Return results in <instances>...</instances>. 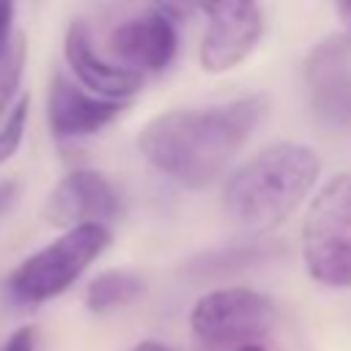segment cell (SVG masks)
<instances>
[{"label":"cell","instance_id":"obj_1","mask_svg":"<svg viewBox=\"0 0 351 351\" xmlns=\"http://www.w3.org/2000/svg\"><path fill=\"white\" fill-rule=\"evenodd\" d=\"M263 110V96H241L200 110H170L143 126L137 148L167 178L203 189L228 170Z\"/></svg>","mask_w":351,"mask_h":351},{"label":"cell","instance_id":"obj_2","mask_svg":"<svg viewBox=\"0 0 351 351\" xmlns=\"http://www.w3.org/2000/svg\"><path fill=\"white\" fill-rule=\"evenodd\" d=\"M318 173L321 162L313 148L302 143H274L228 178L222 208L241 230H271L304 203Z\"/></svg>","mask_w":351,"mask_h":351},{"label":"cell","instance_id":"obj_3","mask_svg":"<svg viewBox=\"0 0 351 351\" xmlns=\"http://www.w3.org/2000/svg\"><path fill=\"white\" fill-rule=\"evenodd\" d=\"M112 233L107 225H77L63 230L47 247L27 255L3 280V302L11 310H36L44 302L66 293L85 269L110 247Z\"/></svg>","mask_w":351,"mask_h":351},{"label":"cell","instance_id":"obj_4","mask_svg":"<svg viewBox=\"0 0 351 351\" xmlns=\"http://www.w3.org/2000/svg\"><path fill=\"white\" fill-rule=\"evenodd\" d=\"M302 258L315 282L351 288V173L335 176L310 203Z\"/></svg>","mask_w":351,"mask_h":351},{"label":"cell","instance_id":"obj_5","mask_svg":"<svg viewBox=\"0 0 351 351\" xmlns=\"http://www.w3.org/2000/svg\"><path fill=\"white\" fill-rule=\"evenodd\" d=\"M280 321L277 304L252 288H217L189 310V329L206 348H239L263 340Z\"/></svg>","mask_w":351,"mask_h":351},{"label":"cell","instance_id":"obj_6","mask_svg":"<svg viewBox=\"0 0 351 351\" xmlns=\"http://www.w3.org/2000/svg\"><path fill=\"white\" fill-rule=\"evenodd\" d=\"M206 14L208 25L200 44V63L211 74L230 71L247 60L263 33L258 0H211Z\"/></svg>","mask_w":351,"mask_h":351},{"label":"cell","instance_id":"obj_7","mask_svg":"<svg viewBox=\"0 0 351 351\" xmlns=\"http://www.w3.org/2000/svg\"><path fill=\"white\" fill-rule=\"evenodd\" d=\"M123 200L115 184L90 167H80L66 173L58 186L49 192L44 217L58 228H77V225H104L115 217H121Z\"/></svg>","mask_w":351,"mask_h":351},{"label":"cell","instance_id":"obj_8","mask_svg":"<svg viewBox=\"0 0 351 351\" xmlns=\"http://www.w3.org/2000/svg\"><path fill=\"white\" fill-rule=\"evenodd\" d=\"M313 110L332 126H351V33L324 38L304 63Z\"/></svg>","mask_w":351,"mask_h":351},{"label":"cell","instance_id":"obj_9","mask_svg":"<svg viewBox=\"0 0 351 351\" xmlns=\"http://www.w3.org/2000/svg\"><path fill=\"white\" fill-rule=\"evenodd\" d=\"M107 49L118 58L121 66L143 77L159 74L176 58L178 30L170 14H165L162 8H151L115 25L107 36Z\"/></svg>","mask_w":351,"mask_h":351},{"label":"cell","instance_id":"obj_10","mask_svg":"<svg viewBox=\"0 0 351 351\" xmlns=\"http://www.w3.org/2000/svg\"><path fill=\"white\" fill-rule=\"evenodd\" d=\"M123 110L126 101L99 99L71 82L66 74H55L47 90V123L58 140L90 137L110 126Z\"/></svg>","mask_w":351,"mask_h":351},{"label":"cell","instance_id":"obj_11","mask_svg":"<svg viewBox=\"0 0 351 351\" xmlns=\"http://www.w3.org/2000/svg\"><path fill=\"white\" fill-rule=\"evenodd\" d=\"M63 55L66 63L71 66V71L80 80V88H85L88 93L99 96V99H110V101H129L145 82L143 74L121 66V63H110L104 60L90 38V30L82 19H74L63 36Z\"/></svg>","mask_w":351,"mask_h":351},{"label":"cell","instance_id":"obj_12","mask_svg":"<svg viewBox=\"0 0 351 351\" xmlns=\"http://www.w3.org/2000/svg\"><path fill=\"white\" fill-rule=\"evenodd\" d=\"M145 280L137 271L129 269H107L101 274H96L88 288H85V307L93 315H104L110 310L126 307L132 302H137L145 293Z\"/></svg>","mask_w":351,"mask_h":351},{"label":"cell","instance_id":"obj_13","mask_svg":"<svg viewBox=\"0 0 351 351\" xmlns=\"http://www.w3.org/2000/svg\"><path fill=\"white\" fill-rule=\"evenodd\" d=\"M280 252L277 244H244V247H225L214 252H203L186 263V271L192 277L208 280V277H230L236 271L252 269L258 263H266Z\"/></svg>","mask_w":351,"mask_h":351},{"label":"cell","instance_id":"obj_14","mask_svg":"<svg viewBox=\"0 0 351 351\" xmlns=\"http://www.w3.org/2000/svg\"><path fill=\"white\" fill-rule=\"evenodd\" d=\"M25 55H27L25 33H16L0 60V115L14 104V93L19 88L22 71H25Z\"/></svg>","mask_w":351,"mask_h":351},{"label":"cell","instance_id":"obj_15","mask_svg":"<svg viewBox=\"0 0 351 351\" xmlns=\"http://www.w3.org/2000/svg\"><path fill=\"white\" fill-rule=\"evenodd\" d=\"M27 110H30V96H19L8 110L5 121L0 126V165H5L22 145L25 137V123H27Z\"/></svg>","mask_w":351,"mask_h":351},{"label":"cell","instance_id":"obj_16","mask_svg":"<svg viewBox=\"0 0 351 351\" xmlns=\"http://www.w3.org/2000/svg\"><path fill=\"white\" fill-rule=\"evenodd\" d=\"M0 351H36V326L33 324L16 326L5 337V343L0 346Z\"/></svg>","mask_w":351,"mask_h":351},{"label":"cell","instance_id":"obj_17","mask_svg":"<svg viewBox=\"0 0 351 351\" xmlns=\"http://www.w3.org/2000/svg\"><path fill=\"white\" fill-rule=\"evenodd\" d=\"M14 11H16V0H0V60L11 44V30H14Z\"/></svg>","mask_w":351,"mask_h":351},{"label":"cell","instance_id":"obj_18","mask_svg":"<svg viewBox=\"0 0 351 351\" xmlns=\"http://www.w3.org/2000/svg\"><path fill=\"white\" fill-rule=\"evenodd\" d=\"M16 195H19V184L16 181H0V217L14 206Z\"/></svg>","mask_w":351,"mask_h":351},{"label":"cell","instance_id":"obj_19","mask_svg":"<svg viewBox=\"0 0 351 351\" xmlns=\"http://www.w3.org/2000/svg\"><path fill=\"white\" fill-rule=\"evenodd\" d=\"M208 3H211V0H159V8H162L165 14H170V11H184V8H203V11H206Z\"/></svg>","mask_w":351,"mask_h":351},{"label":"cell","instance_id":"obj_20","mask_svg":"<svg viewBox=\"0 0 351 351\" xmlns=\"http://www.w3.org/2000/svg\"><path fill=\"white\" fill-rule=\"evenodd\" d=\"M132 351H173V348L165 346V343H159V340H143V343H137Z\"/></svg>","mask_w":351,"mask_h":351},{"label":"cell","instance_id":"obj_21","mask_svg":"<svg viewBox=\"0 0 351 351\" xmlns=\"http://www.w3.org/2000/svg\"><path fill=\"white\" fill-rule=\"evenodd\" d=\"M337 8H340V14L351 22V0H337Z\"/></svg>","mask_w":351,"mask_h":351},{"label":"cell","instance_id":"obj_22","mask_svg":"<svg viewBox=\"0 0 351 351\" xmlns=\"http://www.w3.org/2000/svg\"><path fill=\"white\" fill-rule=\"evenodd\" d=\"M236 351H266L261 343H247V346H239Z\"/></svg>","mask_w":351,"mask_h":351}]
</instances>
